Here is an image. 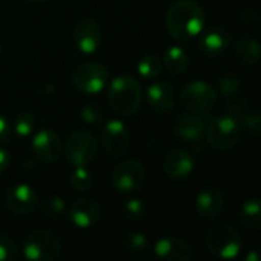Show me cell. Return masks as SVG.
Segmentation results:
<instances>
[{
	"label": "cell",
	"instance_id": "obj_1",
	"mask_svg": "<svg viewBox=\"0 0 261 261\" xmlns=\"http://www.w3.org/2000/svg\"><path fill=\"white\" fill-rule=\"evenodd\" d=\"M205 9L194 0H176L167 11L165 26L170 35L179 41H191L205 29Z\"/></svg>",
	"mask_w": 261,
	"mask_h": 261
},
{
	"label": "cell",
	"instance_id": "obj_2",
	"mask_svg": "<svg viewBox=\"0 0 261 261\" xmlns=\"http://www.w3.org/2000/svg\"><path fill=\"white\" fill-rule=\"evenodd\" d=\"M107 101L110 109L121 116L135 115L142 104V90L132 75H118L110 81Z\"/></svg>",
	"mask_w": 261,
	"mask_h": 261
},
{
	"label": "cell",
	"instance_id": "obj_3",
	"mask_svg": "<svg viewBox=\"0 0 261 261\" xmlns=\"http://www.w3.org/2000/svg\"><path fill=\"white\" fill-rule=\"evenodd\" d=\"M206 141L217 151H228L237 147L242 141V125L237 116L231 115H219L213 118L208 125H205Z\"/></svg>",
	"mask_w": 261,
	"mask_h": 261
},
{
	"label": "cell",
	"instance_id": "obj_4",
	"mask_svg": "<svg viewBox=\"0 0 261 261\" xmlns=\"http://www.w3.org/2000/svg\"><path fill=\"white\" fill-rule=\"evenodd\" d=\"M206 249L220 260H234L243 246L240 232L228 223L216 225L205 232Z\"/></svg>",
	"mask_w": 261,
	"mask_h": 261
},
{
	"label": "cell",
	"instance_id": "obj_5",
	"mask_svg": "<svg viewBox=\"0 0 261 261\" xmlns=\"http://www.w3.org/2000/svg\"><path fill=\"white\" fill-rule=\"evenodd\" d=\"M61 252V240L57 234L44 229L32 231L23 242V255L31 261H52Z\"/></svg>",
	"mask_w": 261,
	"mask_h": 261
},
{
	"label": "cell",
	"instance_id": "obj_6",
	"mask_svg": "<svg viewBox=\"0 0 261 261\" xmlns=\"http://www.w3.org/2000/svg\"><path fill=\"white\" fill-rule=\"evenodd\" d=\"M217 89L200 80L190 81L180 92V102L193 113H206L217 102Z\"/></svg>",
	"mask_w": 261,
	"mask_h": 261
},
{
	"label": "cell",
	"instance_id": "obj_7",
	"mask_svg": "<svg viewBox=\"0 0 261 261\" xmlns=\"http://www.w3.org/2000/svg\"><path fill=\"white\" fill-rule=\"evenodd\" d=\"M145 168L136 159H127L118 164L112 173V185L121 194L139 191L145 184Z\"/></svg>",
	"mask_w": 261,
	"mask_h": 261
},
{
	"label": "cell",
	"instance_id": "obj_8",
	"mask_svg": "<svg viewBox=\"0 0 261 261\" xmlns=\"http://www.w3.org/2000/svg\"><path fill=\"white\" fill-rule=\"evenodd\" d=\"M98 153V142L89 132L72 133L64 147V156L72 167H84L90 164Z\"/></svg>",
	"mask_w": 261,
	"mask_h": 261
},
{
	"label": "cell",
	"instance_id": "obj_9",
	"mask_svg": "<svg viewBox=\"0 0 261 261\" xmlns=\"http://www.w3.org/2000/svg\"><path fill=\"white\" fill-rule=\"evenodd\" d=\"M107 81H109V70L96 61L81 64L72 75V83L75 89L87 95L99 93L106 87Z\"/></svg>",
	"mask_w": 261,
	"mask_h": 261
},
{
	"label": "cell",
	"instance_id": "obj_10",
	"mask_svg": "<svg viewBox=\"0 0 261 261\" xmlns=\"http://www.w3.org/2000/svg\"><path fill=\"white\" fill-rule=\"evenodd\" d=\"M101 142L109 156L119 158L130 147V132L122 121L110 119L101 130Z\"/></svg>",
	"mask_w": 261,
	"mask_h": 261
},
{
	"label": "cell",
	"instance_id": "obj_11",
	"mask_svg": "<svg viewBox=\"0 0 261 261\" xmlns=\"http://www.w3.org/2000/svg\"><path fill=\"white\" fill-rule=\"evenodd\" d=\"M73 41L83 55H92L102 44V32L93 18H81L73 29Z\"/></svg>",
	"mask_w": 261,
	"mask_h": 261
},
{
	"label": "cell",
	"instance_id": "obj_12",
	"mask_svg": "<svg viewBox=\"0 0 261 261\" xmlns=\"http://www.w3.org/2000/svg\"><path fill=\"white\" fill-rule=\"evenodd\" d=\"M67 216L73 226L80 229H89L98 225V222L101 220L102 211L96 200L83 197V199L75 200L69 206Z\"/></svg>",
	"mask_w": 261,
	"mask_h": 261
},
{
	"label": "cell",
	"instance_id": "obj_13",
	"mask_svg": "<svg viewBox=\"0 0 261 261\" xmlns=\"http://www.w3.org/2000/svg\"><path fill=\"white\" fill-rule=\"evenodd\" d=\"M5 203L12 213L18 216H29L35 211L38 205V197L32 187L26 184H17L8 188L5 194Z\"/></svg>",
	"mask_w": 261,
	"mask_h": 261
},
{
	"label": "cell",
	"instance_id": "obj_14",
	"mask_svg": "<svg viewBox=\"0 0 261 261\" xmlns=\"http://www.w3.org/2000/svg\"><path fill=\"white\" fill-rule=\"evenodd\" d=\"M199 37V50L210 58L222 55L232 41L231 32L220 24H214L206 31L203 29Z\"/></svg>",
	"mask_w": 261,
	"mask_h": 261
},
{
	"label": "cell",
	"instance_id": "obj_15",
	"mask_svg": "<svg viewBox=\"0 0 261 261\" xmlns=\"http://www.w3.org/2000/svg\"><path fill=\"white\" fill-rule=\"evenodd\" d=\"M32 151L44 164L57 162L63 153L61 139L54 130L43 128L37 132L32 139Z\"/></svg>",
	"mask_w": 261,
	"mask_h": 261
},
{
	"label": "cell",
	"instance_id": "obj_16",
	"mask_svg": "<svg viewBox=\"0 0 261 261\" xmlns=\"http://www.w3.org/2000/svg\"><path fill=\"white\" fill-rule=\"evenodd\" d=\"M164 173L173 180H185L194 171V159L188 150L176 148L165 154L162 164Z\"/></svg>",
	"mask_w": 261,
	"mask_h": 261
},
{
	"label": "cell",
	"instance_id": "obj_17",
	"mask_svg": "<svg viewBox=\"0 0 261 261\" xmlns=\"http://www.w3.org/2000/svg\"><path fill=\"white\" fill-rule=\"evenodd\" d=\"M226 205V199L225 194L222 193V190L216 188V187H206L203 188L197 197H196V213L200 219L203 220H213L217 219L223 208Z\"/></svg>",
	"mask_w": 261,
	"mask_h": 261
},
{
	"label": "cell",
	"instance_id": "obj_18",
	"mask_svg": "<svg viewBox=\"0 0 261 261\" xmlns=\"http://www.w3.org/2000/svg\"><path fill=\"white\" fill-rule=\"evenodd\" d=\"M154 255L164 261H191L193 249L184 239L167 236L154 243Z\"/></svg>",
	"mask_w": 261,
	"mask_h": 261
},
{
	"label": "cell",
	"instance_id": "obj_19",
	"mask_svg": "<svg viewBox=\"0 0 261 261\" xmlns=\"http://www.w3.org/2000/svg\"><path fill=\"white\" fill-rule=\"evenodd\" d=\"M147 102L159 115H167L173 110L176 102V93L170 83L154 81L147 89Z\"/></svg>",
	"mask_w": 261,
	"mask_h": 261
},
{
	"label": "cell",
	"instance_id": "obj_20",
	"mask_svg": "<svg viewBox=\"0 0 261 261\" xmlns=\"http://www.w3.org/2000/svg\"><path fill=\"white\" fill-rule=\"evenodd\" d=\"M173 133L182 142H197L205 133V121L197 113H182L173 122Z\"/></svg>",
	"mask_w": 261,
	"mask_h": 261
},
{
	"label": "cell",
	"instance_id": "obj_21",
	"mask_svg": "<svg viewBox=\"0 0 261 261\" xmlns=\"http://www.w3.org/2000/svg\"><path fill=\"white\" fill-rule=\"evenodd\" d=\"M234 54L240 63L246 66H257L260 61V44L257 38L251 35H243L236 41Z\"/></svg>",
	"mask_w": 261,
	"mask_h": 261
},
{
	"label": "cell",
	"instance_id": "obj_22",
	"mask_svg": "<svg viewBox=\"0 0 261 261\" xmlns=\"http://www.w3.org/2000/svg\"><path fill=\"white\" fill-rule=\"evenodd\" d=\"M162 66L173 75H180L184 73L188 66H190V57L187 50L180 46H170L165 54H164V61Z\"/></svg>",
	"mask_w": 261,
	"mask_h": 261
},
{
	"label": "cell",
	"instance_id": "obj_23",
	"mask_svg": "<svg viewBox=\"0 0 261 261\" xmlns=\"http://www.w3.org/2000/svg\"><path fill=\"white\" fill-rule=\"evenodd\" d=\"M240 225L249 231H258L261 228V205L258 199H249L243 203L239 214Z\"/></svg>",
	"mask_w": 261,
	"mask_h": 261
},
{
	"label": "cell",
	"instance_id": "obj_24",
	"mask_svg": "<svg viewBox=\"0 0 261 261\" xmlns=\"http://www.w3.org/2000/svg\"><path fill=\"white\" fill-rule=\"evenodd\" d=\"M122 249L130 255H142L148 249V239L142 232H130L122 239Z\"/></svg>",
	"mask_w": 261,
	"mask_h": 261
},
{
	"label": "cell",
	"instance_id": "obj_25",
	"mask_svg": "<svg viewBox=\"0 0 261 261\" xmlns=\"http://www.w3.org/2000/svg\"><path fill=\"white\" fill-rule=\"evenodd\" d=\"M164 66L162 60L156 55H147L138 63V73L144 80H154L161 75Z\"/></svg>",
	"mask_w": 261,
	"mask_h": 261
},
{
	"label": "cell",
	"instance_id": "obj_26",
	"mask_svg": "<svg viewBox=\"0 0 261 261\" xmlns=\"http://www.w3.org/2000/svg\"><path fill=\"white\" fill-rule=\"evenodd\" d=\"M40 211L44 217L58 219L66 214V203L60 196H49L41 202Z\"/></svg>",
	"mask_w": 261,
	"mask_h": 261
},
{
	"label": "cell",
	"instance_id": "obj_27",
	"mask_svg": "<svg viewBox=\"0 0 261 261\" xmlns=\"http://www.w3.org/2000/svg\"><path fill=\"white\" fill-rule=\"evenodd\" d=\"M243 83L242 78L236 73H225L217 81V90L223 96H234L240 92Z\"/></svg>",
	"mask_w": 261,
	"mask_h": 261
},
{
	"label": "cell",
	"instance_id": "obj_28",
	"mask_svg": "<svg viewBox=\"0 0 261 261\" xmlns=\"http://www.w3.org/2000/svg\"><path fill=\"white\" fill-rule=\"evenodd\" d=\"M14 132L17 136L20 138H28L32 135L34 128H35V118L31 112H21L17 115L15 121H14Z\"/></svg>",
	"mask_w": 261,
	"mask_h": 261
},
{
	"label": "cell",
	"instance_id": "obj_29",
	"mask_svg": "<svg viewBox=\"0 0 261 261\" xmlns=\"http://www.w3.org/2000/svg\"><path fill=\"white\" fill-rule=\"evenodd\" d=\"M70 185L78 191H87L93 185V174L84 167H75L70 174Z\"/></svg>",
	"mask_w": 261,
	"mask_h": 261
},
{
	"label": "cell",
	"instance_id": "obj_30",
	"mask_svg": "<svg viewBox=\"0 0 261 261\" xmlns=\"http://www.w3.org/2000/svg\"><path fill=\"white\" fill-rule=\"evenodd\" d=\"M242 116L239 119L240 125H242V130H246L249 135L252 136H258L261 132V121L260 116H258V112L252 110V109H248L245 112H239Z\"/></svg>",
	"mask_w": 261,
	"mask_h": 261
},
{
	"label": "cell",
	"instance_id": "obj_31",
	"mask_svg": "<svg viewBox=\"0 0 261 261\" xmlns=\"http://www.w3.org/2000/svg\"><path fill=\"white\" fill-rule=\"evenodd\" d=\"M122 213L130 220H144L148 214L147 205L139 199H130L122 203Z\"/></svg>",
	"mask_w": 261,
	"mask_h": 261
},
{
	"label": "cell",
	"instance_id": "obj_32",
	"mask_svg": "<svg viewBox=\"0 0 261 261\" xmlns=\"http://www.w3.org/2000/svg\"><path fill=\"white\" fill-rule=\"evenodd\" d=\"M81 119L89 125H99L104 121V110L96 104H86L81 109Z\"/></svg>",
	"mask_w": 261,
	"mask_h": 261
},
{
	"label": "cell",
	"instance_id": "obj_33",
	"mask_svg": "<svg viewBox=\"0 0 261 261\" xmlns=\"http://www.w3.org/2000/svg\"><path fill=\"white\" fill-rule=\"evenodd\" d=\"M17 255H18V252H17L15 242L9 236L0 232V261L15 260Z\"/></svg>",
	"mask_w": 261,
	"mask_h": 261
},
{
	"label": "cell",
	"instance_id": "obj_34",
	"mask_svg": "<svg viewBox=\"0 0 261 261\" xmlns=\"http://www.w3.org/2000/svg\"><path fill=\"white\" fill-rule=\"evenodd\" d=\"M9 136H11V125H9L8 119L0 115V144L8 142Z\"/></svg>",
	"mask_w": 261,
	"mask_h": 261
},
{
	"label": "cell",
	"instance_id": "obj_35",
	"mask_svg": "<svg viewBox=\"0 0 261 261\" xmlns=\"http://www.w3.org/2000/svg\"><path fill=\"white\" fill-rule=\"evenodd\" d=\"M9 164H11V156H9V153H8L6 150L0 148V173L5 171V170L9 167Z\"/></svg>",
	"mask_w": 261,
	"mask_h": 261
},
{
	"label": "cell",
	"instance_id": "obj_36",
	"mask_svg": "<svg viewBox=\"0 0 261 261\" xmlns=\"http://www.w3.org/2000/svg\"><path fill=\"white\" fill-rule=\"evenodd\" d=\"M260 260V254L257 252V251H251V252H248V255H246V261H258Z\"/></svg>",
	"mask_w": 261,
	"mask_h": 261
},
{
	"label": "cell",
	"instance_id": "obj_37",
	"mask_svg": "<svg viewBox=\"0 0 261 261\" xmlns=\"http://www.w3.org/2000/svg\"><path fill=\"white\" fill-rule=\"evenodd\" d=\"M28 2H34V3H38V2H44V0H28Z\"/></svg>",
	"mask_w": 261,
	"mask_h": 261
}]
</instances>
